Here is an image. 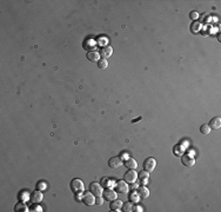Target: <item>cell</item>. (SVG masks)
Masks as SVG:
<instances>
[{
    "mask_svg": "<svg viewBox=\"0 0 221 212\" xmlns=\"http://www.w3.org/2000/svg\"><path fill=\"white\" fill-rule=\"evenodd\" d=\"M70 188H71V190L74 193H83L85 191L84 183L80 179H73L71 184H70Z\"/></svg>",
    "mask_w": 221,
    "mask_h": 212,
    "instance_id": "cell-1",
    "label": "cell"
},
{
    "mask_svg": "<svg viewBox=\"0 0 221 212\" xmlns=\"http://www.w3.org/2000/svg\"><path fill=\"white\" fill-rule=\"evenodd\" d=\"M81 200H83V203H84L85 205L92 206V205H94V204H96V196H94V194L90 191V192H86V193H84Z\"/></svg>",
    "mask_w": 221,
    "mask_h": 212,
    "instance_id": "cell-2",
    "label": "cell"
},
{
    "mask_svg": "<svg viewBox=\"0 0 221 212\" xmlns=\"http://www.w3.org/2000/svg\"><path fill=\"white\" fill-rule=\"evenodd\" d=\"M156 167V160L154 158H147L143 163V170L147 172H153Z\"/></svg>",
    "mask_w": 221,
    "mask_h": 212,
    "instance_id": "cell-3",
    "label": "cell"
},
{
    "mask_svg": "<svg viewBox=\"0 0 221 212\" xmlns=\"http://www.w3.org/2000/svg\"><path fill=\"white\" fill-rule=\"evenodd\" d=\"M83 47H84V50H87L88 52H93L98 47V42L96 40H93V39H86L83 42Z\"/></svg>",
    "mask_w": 221,
    "mask_h": 212,
    "instance_id": "cell-4",
    "label": "cell"
},
{
    "mask_svg": "<svg viewBox=\"0 0 221 212\" xmlns=\"http://www.w3.org/2000/svg\"><path fill=\"white\" fill-rule=\"evenodd\" d=\"M137 179H138V173H137V171H134V170H128L125 173V176H124V180H125L126 183H130V184L135 183Z\"/></svg>",
    "mask_w": 221,
    "mask_h": 212,
    "instance_id": "cell-5",
    "label": "cell"
},
{
    "mask_svg": "<svg viewBox=\"0 0 221 212\" xmlns=\"http://www.w3.org/2000/svg\"><path fill=\"white\" fill-rule=\"evenodd\" d=\"M130 190L128 183H126L125 180H119L115 183V191H118L120 193H127Z\"/></svg>",
    "mask_w": 221,
    "mask_h": 212,
    "instance_id": "cell-6",
    "label": "cell"
},
{
    "mask_svg": "<svg viewBox=\"0 0 221 212\" xmlns=\"http://www.w3.org/2000/svg\"><path fill=\"white\" fill-rule=\"evenodd\" d=\"M102 197H104V199L107 200V201H112V200L117 199V197H118V193L112 190V188H106L104 192H102Z\"/></svg>",
    "mask_w": 221,
    "mask_h": 212,
    "instance_id": "cell-7",
    "label": "cell"
},
{
    "mask_svg": "<svg viewBox=\"0 0 221 212\" xmlns=\"http://www.w3.org/2000/svg\"><path fill=\"white\" fill-rule=\"evenodd\" d=\"M90 191L94 194L96 197L102 196V192H104L102 186L100 185V184H98V183H91L90 184Z\"/></svg>",
    "mask_w": 221,
    "mask_h": 212,
    "instance_id": "cell-8",
    "label": "cell"
},
{
    "mask_svg": "<svg viewBox=\"0 0 221 212\" xmlns=\"http://www.w3.org/2000/svg\"><path fill=\"white\" fill-rule=\"evenodd\" d=\"M122 164H124V161H122V158H120V157H112L108 160V166L111 169H119Z\"/></svg>",
    "mask_w": 221,
    "mask_h": 212,
    "instance_id": "cell-9",
    "label": "cell"
},
{
    "mask_svg": "<svg viewBox=\"0 0 221 212\" xmlns=\"http://www.w3.org/2000/svg\"><path fill=\"white\" fill-rule=\"evenodd\" d=\"M139 183L143 185V186H146L148 183H150V172H147V171H142V172H140L139 174Z\"/></svg>",
    "mask_w": 221,
    "mask_h": 212,
    "instance_id": "cell-10",
    "label": "cell"
},
{
    "mask_svg": "<svg viewBox=\"0 0 221 212\" xmlns=\"http://www.w3.org/2000/svg\"><path fill=\"white\" fill-rule=\"evenodd\" d=\"M135 191H137V193L139 194L140 199H146V198H148V197H150V190L146 188V186H143V185L139 186Z\"/></svg>",
    "mask_w": 221,
    "mask_h": 212,
    "instance_id": "cell-11",
    "label": "cell"
},
{
    "mask_svg": "<svg viewBox=\"0 0 221 212\" xmlns=\"http://www.w3.org/2000/svg\"><path fill=\"white\" fill-rule=\"evenodd\" d=\"M42 198H44V194L40 190H38V191H34L32 196H31V200H32V203H34V204H39V203H41L42 201Z\"/></svg>",
    "mask_w": 221,
    "mask_h": 212,
    "instance_id": "cell-12",
    "label": "cell"
},
{
    "mask_svg": "<svg viewBox=\"0 0 221 212\" xmlns=\"http://www.w3.org/2000/svg\"><path fill=\"white\" fill-rule=\"evenodd\" d=\"M112 54H113V48L111 46H104L101 48V51H100V55H101L104 59L109 58Z\"/></svg>",
    "mask_w": 221,
    "mask_h": 212,
    "instance_id": "cell-13",
    "label": "cell"
},
{
    "mask_svg": "<svg viewBox=\"0 0 221 212\" xmlns=\"http://www.w3.org/2000/svg\"><path fill=\"white\" fill-rule=\"evenodd\" d=\"M111 204H109V209L112 210V211H120L121 209H122V201L121 200H117L114 199L112 201H109Z\"/></svg>",
    "mask_w": 221,
    "mask_h": 212,
    "instance_id": "cell-14",
    "label": "cell"
},
{
    "mask_svg": "<svg viewBox=\"0 0 221 212\" xmlns=\"http://www.w3.org/2000/svg\"><path fill=\"white\" fill-rule=\"evenodd\" d=\"M124 165H125L128 170H135L138 166L135 159H133V158H127L125 161H124Z\"/></svg>",
    "mask_w": 221,
    "mask_h": 212,
    "instance_id": "cell-15",
    "label": "cell"
},
{
    "mask_svg": "<svg viewBox=\"0 0 221 212\" xmlns=\"http://www.w3.org/2000/svg\"><path fill=\"white\" fill-rule=\"evenodd\" d=\"M87 59L90 61H93V63H98L100 60V53L96 52V51H93V52H88L87 53Z\"/></svg>",
    "mask_w": 221,
    "mask_h": 212,
    "instance_id": "cell-16",
    "label": "cell"
},
{
    "mask_svg": "<svg viewBox=\"0 0 221 212\" xmlns=\"http://www.w3.org/2000/svg\"><path fill=\"white\" fill-rule=\"evenodd\" d=\"M182 164L188 166V167H192V166H194V164H195V160L192 158V157H189L188 154H186V156H182Z\"/></svg>",
    "mask_w": 221,
    "mask_h": 212,
    "instance_id": "cell-17",
    "label": "cell"
},
{
    "mask_svg": "<svg viewBox=\"0 0 221 212\" xmlns=\"http://www.w3.org/2000/svg\"><path fill=\"white\" fill-rule=\"evenodd\" d=\"M209 127L213 130H219L221 127V119L220 118H213L209 123Z\"/></svg>",
    "mask_w": 221,
    "mask_h": 212,
    "instance_id": "cell-18",
    "label": "cell"
},
{
    "mask_svg": "<svg viewBox=\"0 0 221 212\" xmlns=\"http://www.w3.org/2000/svg\"><path fill=\"white\" fill-rule=\"evenodd\" d=\"M113 182L114 180L109 179V178H104V179L101 180V186L102 188H111L113 185H115Z\"/></svg>",
    "mask_w": 221,
    "mask_h": 212,
    "instance_id": "cell-19",
    "label": "cell"
},
{
    "mask_svg": "<svg viewBox=\"0 0 221 212\" xmlns=\"http://www.w3.org/2000/svg\"><path fill=\"white\" fill-rule=\"evenodd\" d=\"M14 211L27 212V211H30V210H28V207H27V205L25 204L24 201H21V203H19V204H17V205H15V207H14Z\"/></svg>",
    "mask_w": 221,
    "mask_h": 212,
    "instance_id": "cell-20",
    "label": "cell"
},
{
    "mask_svg": "<svg viewBox=\"0 0 221 212\" xmlns=\"http://www.w3.org/2000/svg\"><path fill=\"white\" fill-rule=\"evenodd\" d=\"M139 200H140V197H139V194L137 193V191H135V192H132V193L130 194V201L137 204V203H139Z\"/></svg>",
    "mask_w": 221,
    "mask_h": 212,
    "instance_id": "cell-21",
    "label": "cell"
},
{
    "mask_svg": "<svg viewBox=\"0 0 221 212\" xmlns=\"http://www.w3.org/2000/svg\"><path fill=\"white\" fill-rule=\"evenodd\" d=\"M98 66H99V68H101V70H106L108 67L107 59H100V60L98 61Z\"/></svg>",
    "mask_w": 221,
    "mask_h": 212,
    "instance_id": "cell-22",
    "label": "cell"
},
{
    "mask_svg": "<svg viewBox=\"0 0 221 212\" xmlns=\"http://www.w3.org/2000/svg\"><path fill=\"white\" fill-rule=\"evenodd\" d=\"M121 210L125 212L133 211V205H132L131 201H127V203H125V204H122V209H121Z\"/></svg>",
    "mask_w": 221,
    "mask_h": 212,
    "instance_id": "cell-23",
    "label": "cell"
},
{
    "mask_svg": "<svg viewBox=\"0 0 221 212\" xmlns=\"http://www.w3.org/2000/svg\"><path fill=\"white\" fill-rule=\"evenodd\" d=\"M210 127H209V125H201V127H200V132L202 133V135H209L210 133Z\"/></svg>",
    "mask_w": 221,
    "mask_h": 212,
    "instance_id": "cell-24",
    "label": "cell"
},
{
    "mask_svg": "<svg viewBox=\"0 0 221 212\" xmlns=\"http://www.w3.org/2000/svg\"><path fill=\"white\" fill-rule=\"evenodd\" d=\"M201 29V25H200L199 23L194 21V23L192 24L191 29H192V32H193V33H197V32H199V29Z\"/></svg>",
    "mask_w": 221,
    "mask_h": 212,
    "instance_id": "cell-25",
    "label": "cell"
},
{
    "mask_svg": "<svg viewBox=\"0 0 221 212\" xmlns=\"http://www.w3.org/2000/svg\"><path fill=\"white\" fill-rule=\"evenodd\" d=\"M182 153H184V148H182L181 146H175L174 147V154H175V156L181 157V156H182Z\"/></svg>",
    "mask_w": 221,
    "mask_h": 212,
    "instance_id": "cell-26",
    "label": "cell"
},
{
    "mask_svg": "<svg viewBox=\"0 0 221 212\" xmlns=\"http://www.w3.org/2000/svg\"><path fill=\"white\" fill-rule=\"evenodd\" d=\"M189 18H191L193 21H197L198 18H199V13H198V12H195V11L191 12V14H189Z\"/></svg>",
    "mask_w": 221,
    "mask_h": 212,
    "instance_id": "cell-27",
    "label": "cell"
},
{
    "mask_svg": "<svg viewBox=\"0 0 221 212\" xmlns=\"http://www.w3.org/2000/svg\"><path fill=\"white\" fill-rule=\"evenodd\" d=\"M104 201H105V199H104V197H101V196H99V197H96V205H102L104 204Z\"/></svg>",
    "mask_w": 221,
    "mask_h": 212,
    "instance_id": "cell-28",
    "label": "cell"
},
{
    "mask_svg": "<svg viewBox=\"0 0 221 212\" xmlns=\"http://www.w3.org/2000/svg\"><path fill=\"white\" fill-rule=\"evenodd\" d=\"M46 188H47V185L45 184V182H41V183H39V184H38V188H39L40 191H45Z\"/></svg>",
    "mask_w": 221,
    "mask_h": 212,
    "instance_id": "cell-29",
    "label": "cell"
},
{
    "mask_svg": "<svg viewBox=\"0 0 221 212\" xmlns=\"http://www.w3.org/2000/svg\"><path fill=\"white\" fill-rule=\"evenodd\" d=\"M98 44H99V45H106V44H107V38H99Z\"/></svg>",
    "mask_w": 221,
    "mask_h": 212,
    "instance_id": "cell-30",
    "label": "cell"
},
{
    "mask_svg": "<svg viewBox=\"0 0 221 212\" xmlns=\"http://www.w3.org/2000/svg\"><path fill=\"white\" fill-rule=\"evenodd\" d=\"M133 211H137V212H142V211H143V209H142V207H141V206L135 205V206H133Z\"/></svg>",
    "mask_w": 221,
    "mask_h": 212,
    "instance_id": "cell-31",
    "label": "cell"
},
{
    "mask_svg": "<svg viewBox=\"0 0 221 212\" xmlns=\"http://www.w3.org/2000/svg\"><path fill=\"white\" fill-rule=\"evenodd\" d=\"M138 188H139V185H138L137 183H132V186H131L132 190H137Z\"/></svg>",
    "mask_w": 221,
    "mask_h": 212,
    "instance_id": "cell-32",
    "label": "cell"
},
{
    "mask_svg": "<svg viewBox=\"0 0 221 212\" xmlns=\"http://www.w3.org/2000/svg\"><path fill=\"white\" fill-rule=\"evenodd\" d=\"M33 211H38V212H40V211H42V209L41 207H39V206H33Z\"/></svg>",
    "mask_w": 221,
    "mask_h": 212,
    "instance_id": "cell-33",
    "label": "cell"
}]
</instances>
